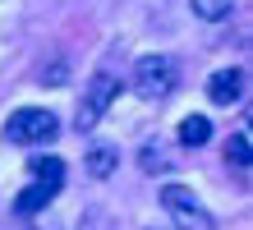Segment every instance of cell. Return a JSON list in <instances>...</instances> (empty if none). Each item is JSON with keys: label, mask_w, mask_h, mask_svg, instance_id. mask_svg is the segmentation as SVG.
<instances>
[{"label": "cell", "mask_w": 253, "mask_h": 230, "mask_svg": "<svg viewBox=\"0 0 253 230\" xmlns=\"http://www.w3.org/2000/svg\"><path fill=\"white\" fill-rule=\"evenodd\" d=\"M65 180H69V166H65L60 157H33V184L19 193L14 212H19V217H33V212H42L55 193L65 189Z\"/></svg>", "instance_id": "cell-1"}, {"label": "cell", "mask_w": 253, "mask_h": 230, "mask_svg": "<svg viewBox=\"0 0 253 230\" xmlns=\"http://www.w3.org/2000/svg\"><path fill=\"white\" fill-rule=\"evenodd\" d=\"M55 134H60V115L46 111V106H23L5 120V143H14V147H42Z\"/></svg>", "instance_id": "cell-2"}, {"label": "cell", "mask_w": 253, "mask_h": 230, "mask_svg": "<svg viewBox=\"0 0 253 230\" xmlns=\"http://www.w3.org/2000/svg\"><path fill=\"white\" fill-rule=\"evenodd\" d=\"M133 88H138V97L147 101H161L170 97L175 88H180V65H175V55H143L138 65H133Z\"/></svg>", "instance_id": "cell-3"}, {"label": "cell", "mask_w": 253, "mask_h": 230, "mask_svg": "<svg viewBox=\"0 0 253 230\" xmlns=\"http://www.w3.org/2000/svg\"><path fill=\"white\" fill-rule=\"evenodd\" d=\"M161 207H166V217L175 221V230H216L212 212L203 207V198L189 189V184H166L161 189Z\"/></svg>", "instance_id": "cell-4"}, {"label": "cell", "mask_w": 253, "mask_h": 230, "mask_svg": "<svg viewBox=\"0 0 253 230\" xmlns=\"http://www.w3.org/2000/svg\"><path fill=\"white\" fill-rule=\"evenodd\" d=\"M115 97H120V79H115V74H97L92 88H87V97L79 101V111H74V129H79V134L97 129V120L111 111Z\"/></svg>", "instance_id": "cell-5"}, {"label": "cell", "mask_w": 253, "mask_h": 230, "mask_svg": "<svg viewBox=\"0 0 253 230\" xmlns=\"http://www.w3.org/2000/svg\"><path fill=\"white\" fill-rule=\"evenodd\" d=\"M244 92V69H216L207 79V101L212 106H235Z\"/></svg>", "instance_id": "cell-6"}, {"label": "cell", "mask_w": 253, "mask_h": 230, "mask_svg": "<svg viewBox=\"0 0 253 230\" xmlns=\"http://www.w3.org/2000/svg\"><path fill=\"white\" fill-rule=\"evenodd\" d=\"M175 138H180V147H203V143H212V115H184L180 129H175Z\"/></svg>", "instance_id": "cell-7"}, {"label": "cell", "mask_w": 253, "mask_h": 230, "mask_svg": "<svg viewBox=\"0 0 253 230\" xmlns=\"http://www.w3.org/2000/svg\"><path fill=\"white\" fill-rule=\"evenodd\" d=\"M115 161H120V157H115V147L111 143H97L92 152H87V175H92V180H106V175H115Z\"/></svg>", "instance_id": "cell-8"}, {"label": "cell", "mask_w": 253, "mask_h": 230, "mask_svg": "<svg viewBox=\"0 0 253 230\" xmlns=\"http://www.w3.org/2000/svg\"><path fill=\"white\" fill-rule=\"evenodd\" d=\"M193 14H198L203 23H221V19H230V9H235V0H189Z\"/></svg>", "instance_id": "cell-9"}, {"label": "cell", "mask_w": 253, "mask_h": 230, "mask_svg": "<svg viewBox=\"0 0 253 230\" xmlns=\"http://www.w3.org/2000/svg\"><path fill=\"white\" fill-rule=\"evenodd\" d=\"M226 161H230V166H249V161H253V138H249V134H235L230 143H226Z\"/></svg>", "instance_id": "cell-10"}, {"label": "cell", "mask_w": 253, "mask_h": 230, "mask_svg": "<svg viewBox=\"0 0 253 230\" xmlns=\"http://www.w3.org/2000/svg\"><path fill=\"white\" fill-rule=\"evenodd\" d=\"M138 161H143V171H147V175H161V171H166V166H170V157H166V152H161V143H147Z\"/></svg>", "instance_id": "cell-11"}]
</instances>
